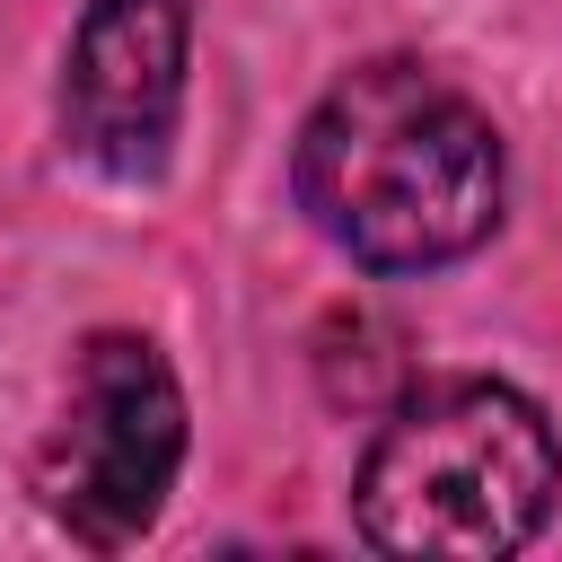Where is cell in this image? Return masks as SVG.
Returning <instances> with one entry per match:
<instances>
[{
  "mask_svg": "<svg viewBox=\"0 0 562 562\" xmlns=\"http://www.w3.org/2000/svg\"><path fill=\"white\" fill-rule=\"evenodd\" d=\"M501 132L430 61H360L299 123V202L369 272H430L501 228Z\"/></svg>",
  "mask_w": 562,
  "mask_h": 562,
  "instance_id": "1",
  "label": "cell"
},
{
  "mask_svg": "<svg viewBox=\"0 0 562 562\" xmlns=\"http://www.w3.org/2000/svg\"><path fill=\"white\" fill-rule=\"evenodd\" d=\"M553 492H562V448L518 386L430 378L369 439L351 509L378 553L492 562L553 518Z\"/></svg>",
  "mask_w": 562,
  "mask_h": 562,
  "instance_id": "2",
  "label": "cell"
},
{
  "mask_svg": "<svg viewBox=\"0 0 562 562\" xmlns=\"http://www.w3.org/2000/svg\"><path fill=\"white\" fill-rule=\"evenodd\" d=\"M176 465H184V395H176V369L140 334H97L79 351L70 404H61V422H53L44 457H35L44 518L61 536H79L88 553H123L167 509Z\"/></svg>",
  "mask_w": 562,
  "mask_h": 562,
  "instance_id": "3",
  "label": "cell"
},
{
  "mask_svg": "<svg viewBox=\"0 0 562 562\" xmlns=\"http://www.w3.org/2000/svg\"><path fill=\"white\" fill-rule=\"evenodd\" d=\"M184 114V0H88L70 35L61 123L105 176H149Z\"/></svg>",
  "mask_w": 562,
  "mask_h": 562,
  "instance_id": "4",
  "label": "cell"
}]
</instances>
